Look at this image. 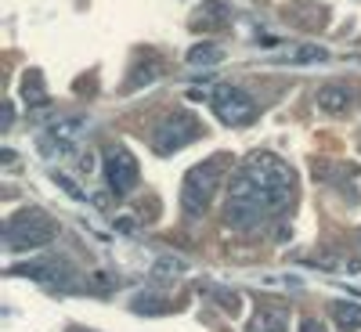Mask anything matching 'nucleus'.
Instances as JSON below:
<instances>
[{
    "mask_svg": "<svg viewBox=\"0 0 361 332\" xmlns=\"http://www.w3.org/2000/svg\"><path fill=\"white\" fill-rule=\"evenodd\" d=\"M51 177H54V180H58V185H62V188H66V192H69L73 199H87V192H80V185H73V180H69L66 173H58V170H54Z\"/></svg>",
    "mask_w": 361,
    "mask_h": 332,
    "instance_id": "aec40b11",
    "label": "nucleus"
},
{
    "mask_svg": "<svg viewBox=\"0 0 361 332\" xmlns=\"http://www.w3.org/2000/svg\"><path fill=\"white\" fill-rule=\"evenodd\" d=\"M22 98L29 105H47V87H44V76L37 69H29L25 80H22Z\"/></svg>",
    "mask_w": 361,
    "mask_h": 332,
    "instance_id": "dca6fc26",
    "label": "nucleus"
},
{
    "mask_svg": "<svg viewBox=\"0 0 361 332\" xmlns=\"http://www.w3.org/2000/svg\"><path fill=\"white\" fill-rule=\"evenodd\" d=\"M69 332H90V328H80V325H73V328H69Z\"/></svg>",
    "mask_w": 361,
    "mask_h": 332,
    "instance_id": "5701e85b",
    "label": "nucleus"
},
{
    "mask_svg": "<svg viewBox=\"0 0 361 332\" xmlns=\"http://www.w3.org/2000/svg\"><path fill=\"white\" fill-rule=\"evenodd\" d=\"M333 318H336L340 332H357L361 328V304H354V300H340V304H333Z\"/></svg>",
    "mask_w": 361,
    "mask_h": 332,
    "instance_id": "4468645a",
    "label": "nucleus"
},
{
    "mask_svg": "<svg viewBox=\"0 0 361 332\" xmlns=\"http://www.w3.org/2000/svg\"><path fill=\"white\" fill-rule=\"evenodd\" d=\"M130 307H134L137 314H166V300L156 296V293H137V296L130 300Z\"/></svg>",
    "mask_w": 361,
    "mask_h": 332,
    "instance_id": "6ab92c4d",
    "label": "nucleus"
},
{
    "mask_svg": "<svg viewBox=\"0 0 361 332\" xmlns=\"http://www.w3.org/2000/svg\"><path fill=\"white\" fill-rule=\"evenodd\" d=\"M54 235H58V228H54V221L44 214V209H22V214H15V217L8 221L4 242H8V250H15V253H29V250L47 246Z\"/></svg>",
    "mask_w": 361,
    "mask_h": 332,
    "instance_id": "20e7f679",
    "label": "nucleus"
},
{
    "mask_svg": "<svg viewBox=\"0 0 361 332\" xmlns=\"http://www.w3.org/2000/svg\"><path fill=\"white\" fill-rule=\"evenodd\" d=\"M209 105H214V112H217V119H221L224 127H246V123H253V119H257V102L238 83L214 87Z\"/></svg>",
    "mask_w": 361,
    "mask_h": 332,
    "instance_id": "39448f33",
    "label": "nucleus"
},
{
    "mask_svg": "<svg viewBox=\"0 0 361 332\" xmlns=\"http://www.w3.org/2000/svg\"><path fill=\"white\" fill-rule=\"evenodd\" d=\"M15 275H25V278H37V282H47V285H62V289H73L76 282V271L66 264V260H58V257H40V260H29V264H18L11 267Z\"/></svg>",
    "mask_w": 361,
    "mask_h": 332,
    "instance_id": "0eeeda50",
    "label": "nucleus"
},
{
    "mask_svg": "<svg viewBox=\"0 0 361 332\" xmlns=\"http://www.w3.org/2000/svg\"><path fill=\"white\" fill-rule=\"evenodd\" d=\"M199 296L214 300V304L228 314H235L238 307H243V296H238L235 289H228V285H217V282H199Z\"/></svg>",
    "mask_w": 361,
    "mask_h": 332,
    "instance_id": "9d476101",
    "label": "nucleus"
},
{
    "mask_svg": "<svg viewBox=\"0 0 361 332\" xmlns=\"http://www.w3.org/2000/svg\"><path fill=\"white\" fill-rule=\"evenodd\" d=\"M221 58H224V51L217 47V44H195V47H188V66H217L221 62Z\"/></svg>",
    "mask_w": 361,
    "mask_h": 332,
    "instance_id": "f3484780",
    "label": "nucleus"
},
{
    "mask_svg": "<svg viewBox=\"0 0 361 332\" xmlns=\"http://www.w3.org/2000/svg\"><path fill=\"white\" fill-rule=\"evenodd\" d=\"M357 246H361V231H357Z\"/></svg>",
    "mask_w": 361,
    "mask_h": 332,
    "instance_id": "b1692460",
    "label": "nucleus"
},
{
    "mask_svg": "<svg viewBox=\"0 0 361 332\" xmlns=\"http://www.w3.org/2000/svg\"><path fill=\"white\" fill-rule=\"evenodd\" d=\"M156 76H159V62H156V58H148V62H145V66L137 62V66L130 69V80H127V90H137V87H145V83H152Z\"/></svg>",
    "mask_w": 361,
    "mask_h": 332,
    "instance_id": "a211bd4d",
    "label": "nucleus"
},
{
    "mask_svg": "<svg viewBox=\"0 0 361 332\" xmlns=\"http://www.w3.org/2000/svg\"><path fill=\"white\" fill-rule=\"evenodd\" d=\"M354 87H347V83H325V87H318V94H314V105L322 109V112H329V116H343L350 105H354Z\"/></svg>",
    "mask_w": 361,
    "mask_h": 332,
    "instance_id": "6e6552de",
    "label": "nucleus"
},
{
    "mask_svg": "<svg viewBox=\"0 0 361 332\" xmlns=\"http://www.w3.org/2000/svg\"><path fill=\"white\" fill-rule=\"evenodd\" d=\"M300 332H325V328H322V321H314V318H304V321H300Z\"/></svg>",
    "mask_w": 361,
    "mask_h": 332,
    "instance_id": "412c9836",
    "label": "nucleus"
},
{
    "mask_svg": "<svg viewBox=\"0 0 361 332\" xmlns=\"http://www.w3.org/2000/svg\"><path fill=\"white\" fill-rule=\"evenodd\" d=\"M224 156H214L206 159L199 166H192L185 173V180H180V209H185L188 217H199L202 209L209 206V199H214V192L221 188V177H224Z\"/></svg>",
    "mask_w": 361,
    "mask_h": 332,
    "instance_id": "f03ea898",
    "label": "nucleus"
},
{
    "mask_svg": "<svg viewBox=\"0 0 361 332\" xmlns=\"http://www.w3.org/2000/svg\"><path fill=\"white\" fill-rule=\"evenodd\" d=\"M185 271H188V264L185 260H180V257H159L156 264H152V278L159 282V285H170V282H177L180 275H185Z\"/></svg>",
    "mask_w": 361,
    "mask_h": 332,
    "instance_id": "ddd939ff",
    "label": "nucleus"
},
{
    "mask_svg": "<svg viewBox=\"0 0 361 332\" xmlns=\"http://www.w3.org/2000/svg\"><path fill=\"white\" fill-rule=\"evenodd\" d=\"M206 134L202 119L188 109H177L166 119H159L156 130H152V152L156 156H177L180 148H188L192 141H199Z\"/></svg>",
    "mask_w": 361,
    "mask_h": 332,
    "instance_id": "7ed1b4c3",
    "label": "nucleus"
},
{
    "mask_svg": "<svg viewBox=\"0 0 361 332\" xmlns=\"http://www.w3.org/2000/svg\"><path fill=\"white\" fill-rule=\"evenodd\" d=\"M51 137H58V141H76L80 134H87V119L83 116H69V119H54V127L47 130Z\"/></svg>",
    "mask_w": 361,
    "mask_h": 332,
    "instance_id": "2eb2a0df",
    "label": "nucleus"
},
{
    "mask_svg": "<svg viewBox=\"0 0 361 332\" xmlns=\"http://www.w3.org/2000/svg\"><path fill=\"white\" fill-rule=\"evenodd\" d=\"M293 188H296L293 170L279 156L257 152L231 173L228 202L253 206V209H260L264 217H271V214H282V209L293 202Z\"/></svg>",
    "mask_w": 361,
    "mask_h": 332,
    "instance_id": "f257e3e1",
    "label": "nucleus"
},
{
    "mask_svg": "<svg viewBox=\"0 0 361 332\" xmlns=\"http://www.w3.org/2000/svg\"><path fill=\"white\" fill-rule=\"evenodd\" d=\"M286 325H289V314L282 307H260L246 332H286Z\"/></svg>",
    "mask_w": 361,
    "mask_h": 332,
    "instance_id": "f8f14e48",
    "label": "nucleus"
},
{
    "mask_svg": "<svg viewBox=\"0 0 361 332\" xmlns=\"http://www.w3.org/2000/svg\"><path fill=\"white\" fill-rule=\"evenodd\" d=\"M325 51L314 47V44H300V47H289L282 54H275V66H311V62H325Z\"/></svg>",
    "mask_w": 361,
    "mask_h": 332,
    "instance_id": "9b49d317",
    "label": "nucleus"
},
{
    "mask_svg": "<svg viewBox=\"0 0 361 332\" xmlns=\"http://www.w3.org/2000/svg\"><path fill=\"white\" fill-rule=\"evenodd\" d=\"M137 159L127 152V148H109L105 152V180H109V188L116 195H130L137 188Z\"/></svg>",
    "mask_w": 361,
    "mask_h": 332,
    "instance_id": "423d86ee",
    "label": "nucleus"
},
{
    "mask_svg": "<svg viewBox=\"0 0 361 332\" xmlns=\"http://www.w3.org/2000/svg\"><path fill=\"white\" fill-rule=\"evenodd\" d=\"M228 18H231L228 4H221V0H206V4L195 8L192 25L195 29H221V25H228Z\"/></svg>",
    "mask_w": 361,
    "mask_h": 332,
    "instance_id": "1a4fd4ad",
    "label": "nucleus"
},
{
    "mask_svg": "<svg viewBox=\"0 0 361 332\" xmlns=\"http://www.w3.org/2000/svg\"><path fill=\"white\" fill-rule=\"evenodd\" d=\"M11 119H15V109H11V105H4V119H0V127L8 130V127H11Z\"/></svg>",
    "mask_w": 361,
    "mask_h": 332,
    "instance_id": "4be33fe9",
    "label": "nucleus"
}]
</instances>
